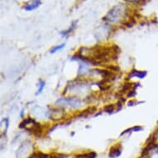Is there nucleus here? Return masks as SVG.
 Here are the masks:
<instances>
[{
  "instance_id": "nucleus-4",
  "label": "nucleus",
  "mask_w": 158,
  "mask_h": 158,
  "mask_svg": "<svg viewBox=\"0 0 158 158\" xmlns=\"http://www.w3.org/2000/svg\"><path fill=\"white\" fill-rule=\"evenodd\" d=\"M147 75H148V72L147 71H141V70H135V69H133V70H132L131 71H130L129 73H128V75L127 76V78H126V80L127 81H129L130 79H132V78H138V79H144V78L147 76Z\"/></svg>"
},
{
  "instance_id": "nucleus-11",
  "label": "nucleus",
  "mask_w": 158,
  "mask_h": 158,
  "mask_svg": "<svg viewBox=\"0 0 158 158\" xmlns=\"http://www.w3.org/2000/svg\"><path fill=\"white\" fill-rule=\"evenodd\" d=\"M132 132H141L143 130V127L142 126H139V125H136V126L132 127Z\"/></svg>"
},
{
  "instance_id": "nucleus-2",
  "label": "nucleus",
  "mask_w": 158,
  "mask_h": 158,
  "mask_svg": "<svg viewBox=\"0 0 158 158\" xmlns=\"http://www.w3.org/2000/svg\"><path fill=\"white\" fill-rule=\"evenodd\" d=\"M55 105L58 108H77L81 105V100L77 98H60L57 99Z\"/></svg>"
},
{
  "instance_id": "nucleus-7",
  "label": "nucleus",
  "mask_w": 158,
  "mask_h": 158,
  "mask_svg": "<svg viewBox=\"0 0 158 158\" xmlns=\"http://www.w3.org/2000/svg\"><path fill=\"white\" fill-rule=\"evenodd\" d=\"M45 86H46V82L44 81H42V80H40L38 82V89L36 90V95H38V94L42 93V91L45 89Z\"/></svg>"
},
{
  "instance_id": "nucleus-5",
  "label": "nucleus",
  "mask_w": 158,
  "mask_h": 158,
  "mask_svg": "<svg viewBox=\"0 0 158 158\" xmlns=\"http://www.w3.org/2000/svg\"><path fill=\"white\" fill-rule=\"evenodd\" d=\"M76 25H77V21H73L72 23L70 24V26L69 27V28H68L67 30H65V31H61L60 32V34L63 36V37H67L71 32L74 31V30H75V27H76Z\"/></svg>"
},
{
  "instance_id": "nucleus-12",
  "label": "nucleus",
  "mask_w": 158,
  "mask_h": 158,
  "mask_svg": "<svg viewBox=\"0 0 158 158\" xmlns=\"http://www.w3.org/2000/svg\"><path fill=\"white\" fill-rule=\"evenodd\" d=\"M143 103H144V102H139V103H137V101H134V100H131V101H129L128 103H127V105L128 106H135V105H137L138 104H143Z\"/></svg>"
},
{
  "instance_id": "nucleus-10",
  "label": "nucleus",
  "mask_w": 158,
  "mask_h": 158,
  "mask_svg": "<svg viewBox=\"0 0 158 158\" xmlns=\"http://www.w3.org/2000/svg\"><path fill=\"white\" fill-rule=\"evenodd\" d=\"M107 69L109 70H112V71H119L120 69L118 65H107Z\"/></svg>"
},
{
  "instance_id": "nucleus-1",
  "label": "nucleus",
  "mask_w": 158,
  "mask_h": 158,
  "mask_svg": "<svg viewBox=\"0 0 158 158\" xmlns=\"http://www.w3.org/2000/svg\"><path fill=\"white\" fill-rule=\"evenodd\" d=\"M127 14V8L124 4L119 3L118 5L114 6L108 14L103 18L104 21H107L112 23H119L121 20H123Z\"/></svg>"
},
{
  "instance_id": "nucleus-3",
  "label": "nucleus",
  "mask_w": 158,
  "mask_h": 158,
  "mask_svg": "<svg viewBox=\"0 0 158 158\" xmlns=\"http://www.w3.org/2000/svg\"><path fill=\"white\" fill-rule=\"evenodd\" d=\"M42 4V0H29L27 3L24 4V10L27 12L36 10V8H38Z\"/></svg>"
},
{
  "instance_id": "nucleus-6",
  "label": "nucleus",
  "mask_w": 158,
  "mask_h": 158,
  "mask_svg": "<svg viewBox=\"0 0 158 158\" xmlns=\"http://www.w3.org/2000/svg\"><path fill=\"white\" fill-rule=\"evenodd\" d=\"M121 155V148H118V146H115L112 148L109 152V157L116 158Z\"/></svg>"
},
{
  "instance_id": "nucleus-9",
  "label": "nucleus",
  "mask_w": 158,
  "mask_h": 158,
  "mask_svg": "<svg viewBox=\"0 0 158 158\" xmlns=\"http://www.w3.org/2000/svg\"><path fill=\"white\" fill-rule=\"evenodd\" d=\"M104 111L109 114H111L115 111V105L114 104H109L104 108Z\"/></svg>"
},
{
  "instance_id": "nucleus-8",
  "label": "nucleus",
  "mask_w": 158,
  "mask_h": 158,
  "mask_svg": "<svg viewBox=\"0 0 158 158\" xmlns=\"http://www.w3.org/2000/svg\"><path fill=\"white\" fill-rule=\"evenodd\" d=\"M65 47V43H62L60 45H57V46H55L54 47H52L51 51H50V53L51 54H54L56 52H59V51H61L62 49H64Z\"/></svg>"
}]
</instances>
